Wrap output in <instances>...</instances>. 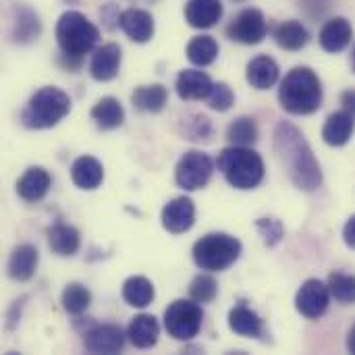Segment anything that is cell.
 I'll return each instance as SVG.
<instances>
[{
    "label": "cell",
    "instance_id": "6da1fadb",
    "mask_svg": "<svg viewBox=\"0 0 355 355\" xmlns=\"http://www.w3.org/2000/svg\"><path fill=\"white\" fill-rule=\"evenodd\" d=\"M275 152L293 185L302 191H316L322 185L320 164L304 133L291 123H279L275 129Z\"/></svg>",
    "mask_w": 355,
    "mask_h": 355
},
{
    "label": "cell",
    "instance_id": "7a4b0ae2",
    "mask_svg": "<svg viewBox=\"0 0 355 355\" xmlns=\"http://www.w3.org/2000/svg\"><path fill=\"white\" fill-rule=\"evenodd\" d=\"M281 106L291 114H312L322 104V85L318 75L308 67L291 69L279 89Z\"/></svg>",
    "mask_w": 355,
    "mask_h": 355
},
{
    "label": "cell",
    "instance_id": "3957f363",
    "mask_svg": "<svg viewBox=\"0 0 355 355\" xmlns=\"http://www.w3.org/2000/svg\"><path fill=\"white\" fill-rule=\"evenodd\" d=\"M218 171L235 189H254L264 179V162L258 152L243 146L225 148L216 160Z\"/></svg>",
    "mask_w": 355,
    "mask_h": 355
},
{
    "label": "cell",
    "instance_id": "277c9868",
    "mask_svg": "<svg viewBox=\"0 0 355 355\" xmlns=\"http://www.w3.org/2000/svg\"><path fill=\"white\" fill-rule=\"evenodd\" d=\"M71 112V98L58 87H42L27 102L21 123L27 129H50Z\"/></svg>",
    "mask_w": 355,
    "mask_h": 355
},
{
    "label": "cell",
    "instance_id": "5b68a950",
    "mask_svg": "<svg viewBox=\"0 0 355 355\" xmlns=\"http://www.w3.org/2000/svg\"><path fill=\"white\" fill-rule=\"evenodd\" d=\"M100 31L98 27L79 10H67L60 15L56 23V42L64 56L81 58L92 52L98 44Z\"/></svg>",
    "mask_w": 355,
    "mask_h": 355
},
{
    "label": "cell",
    "instance_id": "8992f818",
    "mask_svg": "<svg viewBox=\"0 0 355 355\" xmlns=\"http://www.w3.org/2000/svg\"><path fill=\"white\" fill-rule=\"evenodd\" d=\"M193 262L208 272H223L231 268L241 256V241L227 233H210L196 241Z\"/></svg>",
    "mask_w": 355,
    "mask_h": 355
},
{
    "label": "cell",
    "instance_id": "52a82bcc",
    "mask_svg": "<svg viewBox=\"0 0 355 355\" xmlns=\"http://www.w3.org/2000/svg\"><path fill=\"white\" fill-rule=\"evenodd\" d=\"M204 312L193 300H177L164 312V329L177 341H191L202 329Z\"/></svg>",
    "mask_w": 355,
    "mask_h": 355
},
{
    "label": "cell",
    "instance_id": "ba28073f",
    "mask_svg": "<svg viewBox=\"0 0 355 355\" xmlns=\"http://www.w3.org/2000/svg\"><path fill=\"white\" fill-rule=\"evenodd\" d=\"M212 171H214L212 158L206 152L191 150L179 160L175 168V181L185 191H198L208 185Z\"/></svg>",
    "mask_w": 355,
    "mask_h": 355
},
{
    "label": "cell",
    "instance_id": "9c48e42d",
    "mask_svg": "<svg viewBox=\"0 0 355 355\" xmlns=\"http://www.w3.org/2000/svg\"><path fill=\"white\" fill-rule=\"evenodd\" d=\"M266 31H268L266 19H264L262 10H258V8L241 10L233 19V23L227 27V35L233 42H239V44H245V46L260 44L266 37Z\"/></svg>",
    "mask_w": 355,
    "mask_h": 355
},
{
    "label": "cell",
    "instance_id": "30bf717a",
    "mask_svg": "<svg viewBox=\"0 0 355 355\" xmlns=\"http://www.w3.org/2000/svg\"><path fill=\"white\" fill-rule=\"evenodd\" d=\"M331 302V289L318 279H310L302 285V289L295 295V308L302 316L310 320H318Z\"/></svg>",
    "mask_w": 355,
    "mask_h": 355
},
{
    "label": "cell",
    "instance_id": "8fae6325",
    "mask_svg": "<svg viewBox=\"0 0 355 355\" xmlns=\"http://www.w3.org/2000/svg\"><path fill=\"white\" fill-rule=\"evenodd\" d=\"M196 206L189 198H175L162 208V227L173 235H183L193 227Z\"/></svg>",
    "mask_w": 355,
    "mask_h": 355
},
{
    "label": "cell",
    "instance_id": "7c38bea8",
    "mask_svg": "<svg viewBox=\"0 0 355 355\" xmlns=\"http://www.w3.org/2000/svg\"><path fill=\"white\" fill-rule=\"evenodd\" d=\"M125 345V333L116 324H98L85 333V349L89 354H119Z\"/></svg>",
    "mask_w": 355,
    "mask_h": 355
},
{
    "label": "cell",
    "instance_id": "4fadbf2b",
    "mask_svg": "<svg viewBox=\"0 0 355 355\" xmlns=\"http://www.w3.org/2000/svg\"><path fill=\"white\" fill-rule=\"evenodd\" d=\"M175 87H177V94L181 100H208L214 83L208 77V73L196 71V69H185L179 73Z\"/></svg>",
    "mask_w": 355,
    "mask_h": 355
},
{
    "label": "cell",
    "instance_id": "5bb4252c",
    "mask_svg": "<svg viewBox=\"0 0 355 355\" xmlns=\"http://www.w3.org/2000/svg\"><path fill=\"white\" fill-rule=\"evenodd\" d=\"M121 29L137 44H146L154 35V19L144 8H127L119 17Z\"/></svg>",
    "mask_w": 355,
    "mask_h": 355
},
{
    "label": "cell",
    "instance_id": "9a60e30c",
    "mask_svg": "<svg viewBox=\"0 0 355 355\" xmlns=\"http://www.w3.org/2000/svg\"><path fill=\"white\" fill-rule=\"evenodd\" d=\"M121 69V48L119 44H104L98 48L89 62V75L96 81H110Z\"/></svg>",
    "mask_w": 355,
    "mask_h": 355
},
{
    "label": "cell",
    "instance_id": "2e32d148",
    "mask_svg": "<svg viewBox=\"0 0 355 355\" xmlns=\"http://www.w3.org/2000/svg\"><path fill=\"white\" fill-rule=\"evenodd\" d=\"M37 262H40V256L33 245H17L8 258L6 272L12 281L25 283V281L33 279V275L37 270Z\"/></svg>",
    "mask_w": 355,
    "mask_h": 355
},
{
    "label": "cell",
    "instance_id": "e0dca14e",
    "mask_svg": "<svg viewBox=\"0 0 355 355\" xmlns=\"http://www.w3.org/2000/svg\"><path fill=\"white\" fill-rule=\"evenodd\" d=\"M223 17L220 0H189L185 4V21L196 29H208Z\"/></svg>",
    "mask_w": 355,
    "mask_h": 355
},
{
    "label": "cell",
    "instance_id": "ac0fdd59",
    "mask_svg": "<svg viewBox=\"0 0 355 355\" xmlns=\"http://www.w3.org/2000/svg\"><path fill=\"white\" fill-rule=\"evenodd\" d=\"M71 179L79 189L92 191L104 181V166L94 156H81L71 166Z\"/></svg>",
    "mask_w": 355,
    "mask_h": 355
},
{
    "label": "cell",
    "instance_id": "d6986e66",
    "mask_svg": "<svg viewBox=\"0 0 355 355\" xmlns=\"http://www.w3.org/2000/svg\"><path fill=\"white\" fill-rule=\"evenodd\" d=\"M354 129V114L349 110H339V112H333L327 119L324 129H322V139L329 146H333V148H341V146H345L352 139Z\"/></svg>",
    "mask_w": 355,
    "mask_h": 355
},
{
    "label": "cell",
    "instance_id": "ffe728a7",
    "mask_svg": "<svg viewBox=\"0 0 355 355\" xmlns=\"http://www.w3.org/2000/svg\"><path fill=\"white\" fill-rule=\"evenodd\" d=\"M50 189V175L42 166H31L23 173V177L17 183V193L25 202H40L46 198Z\"/></svg>",
    "mask_w": 355,
    "mask_h": 355
},
{
    "label": "cell",
    "instance_id": "44dd1931",
    "mask_svg": "<svg viewBox=\"0 0 355 355\" xmlns=\"http://www.w3.org/2000/svg\"><path fill=\"white\" fill-rule=\"evenodd\" d=\"M127 337L137 349H150L158 343L160 324L152 314H139L131 320L127 329Z\"/></svg>",
    "mask_w": 355,
    "mask_h": 355
},
{
    "label": "cell",
    "instance_id": "7402d4cb",
    "mask_svg": "<svg viewBox=\"0 0 355 355\" xmlns=\"http://www.w3.org/2000/svg\"><path fill=\"white\" fill-rule=\"evenodd\" d=\"M352 35H354L352 23L345 17H335V19H331L322 27V31H320V46L327 52H341V50H345L349 46Z\"/></svg>",
    "mask_w": 355,
    "mask_h": 355
},
{
    "label": "cell",
    "instance_id": "603a6c76",
    "mask_svg": "<svg viewBox=\"0 0 355 355\" xmlns=\"http://www.w3.org/2000/svg\"><path fill=\"white\" fill-rule=\"evenodd\" d=\"M248 83L256 89H268L279 81V64L270 56H256L248 64Z\"/></svg>",
    "mask_w": 355,
    "mask_h": 355
},
{
    "label": "cell",
    "instance_id": "cb8c5ba5",
    "mask_svg": "<svg viewBox=\"0 0 355 355\" xmlns=\"http://www.w3.org/2000/svg\"><path fill=\"white\" fill-rule=\"evenodd\" d=\"M79 245H81V239H79V231L75 227L58 223L52 229H48V248L52 250V254L75 256Z\"/></svg>",
    "mask_w": 355,
    "mask_h": 355
},
{
    "label": "cell",
    "instance_id": "d4e9b609",
    "mask_svg": "<svg viewBox=\"0 0 355 355\" xmlns=\"http://www.w3.org/2000/svg\"><path fill=\"white\" fill-rule=\"evenodd\" d=\"M229 329L239 337L256 339L262 333V320L254 310L245 306H237L229 312Z\"/></svg>",
    "mask_w": 355,
    "mask_h": 355
},
{
    "label": "cell",
    "instance_id": "484cf974",
    "mask_svg": "<svg viewBox=\"0 0 355 355\" xmlns=\"http://www.w3.org/2000/svg\"><path fill=\"white\" fill-rule=\"evenodd\" d=\"M131 102H133V106L137 110H144V112H160L166 106V102H168V92L160 83L144 85V87H137L131 94Z\"/></svg>",
    "mask_w": 355,
    "mask_h": 355
},
{
    "label": "cell",
    "instance_id": "4316f807",
    "mask_svg": "<svg viewBox=\"0 0 355 355\" xmlns=\"http://www.w3.org/2000/svg\"><path fill=\"white\" fill-rule=\"evenodd\" d=\"M92 119L96 121V125L100 129H116L123 125L125 121V110L121 106V102L112 96H106L102 100H98V104L92 108Z\"/></svg>",
    "mask_w": 355,
    "mask_h": 355
},
{
    "label": "cell",
    "instance_id": "83f0119b",
    "mask_svg": "<svg viewBox=\"0 0 355 355\" xmlns=\"http://www.w3.org/2000/svg\"><path fill=\"white\" fill-rule=\"evenodd\" d=\"M310 40L308 29L300 21H283L275 29V42L285 50H302Z\"/></svg>",
    "mask_w": 355,
    "mask_h": 355
},
{
    "label": "cell",
    "instance_id": "f1b7e54d",
    "mask_svg": "<svg viewBox=\"0 0 355 355\" xmlns=\"http://www.w3.org/2000/svg\"><path fill=\"white\" fill-rule=\"evenodd\" d=\"M123 300L131 308H148L154 300V285L146 277H131L123 285Z\"/></svg>",
    "mask_w": 355,
    "mask_h": 355
},
{
    "label": "cell",
    "instance_id": "f546056e",
    "mask_svg": "<svg viewBox=\"0 0 355 355\" xmlns=\"http://www.w3.org/2000/svg\"><path fill=\"white\" fill-rule=\"evenodd\" d=\"M37 35H40V19H37V15L27 6H19L17 17L12 21V37H15V42L27 44V42L35 40Z\"/></svg>",
    "mask_w": 355,
    "mask_h": 355
},
{
    "label": "cell",
    "instance_id": "4dcf8cb0",
    "mask_svg": "<svg viewBox=\"0 0 355 355\" xmlns=\"http://www.w3.org/2000/svg\"><path fill=\"white\" fill-rule=\"evenodd\" d=\"M218 56V42L210 35H198L187 44V58L198 67H208Z\"/></svg>",
    "mask_w": 355,
    "mask_h": 355
},
{
    "label": "cell",
    "instance_id": "1f68e13d",
    "mask_svg": "<svg viewBox=\"0 0 355 355\" xmlns=\"http://www.w3.org/2000/svg\"><path fill=\"white\" fill-rule=\"evenodd\" d=\"M227 137H229V141L233 146L250 148L252 144L258 141V125H256V121L252 116H239L229 125Z\"/></svg>",
    "mask_w": 355,
    "mask_h": 355
},
{
    "label": "cell",
    "instance_id": "d6a6232c",
    "mask_svg": "<svg viewBox=\"0 0 355 355\" xmlns=\"http://www.w3.org/2000/svg\"><path fill=\"white\" fill-rule=\"evenodd\" d=\"M92 304V293L85 285L81 283H71L64 287L62 291V308L73 314V316H79L83 314Z\"/></svg>",
    "mask_w": 355,
    "mask_h": 355
},
{
    "label": "cell",
    "instance_id": "836d02e7",
    "mask_svg": "<svg viewBox=\"0 0 355 355\" xmlns=\"http://www.w3.org/2000/svg\"><path fill=\"white\" fill-rule=\"evenodd\" d=\"M331 295L341 304H355V275L347 272H331L329 275Z\"/></svg>",
    "mask_w": 355,
    "mask_h": 355
},
{
    "label": "cell",
    "instance_id": "e575fe53",
    "mask_svg": "<svg viewBox=\"0 0 355 355\" xmlns=\"http://www.w3.org/2000/svg\"><path fill=\"white\" fill-rule=\"evenodd\" d=\"M216 293H218V285H216V281L210 275H200L189 285V295L198 304H210V302H214Z\"/></svg>",
    "mask_w": 355,
    "mask_h": 355
},
{
    "label": "cell",
    "instance_id": "d590c367",
    "mask_svg": "<svg viewBox=\"0 0 355 355\" xmlns=\"http://www.w3.org/2000/svg\"><path fill=\"white\" fill-rule=\"evenodd\" d=\"M235 104V94L227 83H214L210 96H208V106L218 112H227Z\"/></svg>",
    "mask_w": 355,
    "mask_h": 355
},
{
    "label": "cell",
    "instance_id": "8d00e7d4",
    "mask_svg": "<svg viewBox=\"0 0 355 355\" xmlns=\"http://www.w3.org/2000/svg\"><path fill=\"white\" fill-rule=\"evenodd\" d=\"M256 229L260 231V235H262L266 245H277L283 239V235H285L283 225L279 220H275V218H260L256 223Z\"/></svg>",
    "mask_w": 355,
    "mask_h": 355
},
{
    "label": "cell",
    "instance_id": "74e56055",
    "mask_svg": "<svg viewBox=\"0 0 355 355\" xmlns=\"http://www.w3.org/2000/svg\"><path fill=\"white\" fill-rule=\"evenodd\" d=\"M343 241H345L347 248L355 250V214L345 223V227H343Z\"/></svg>",
    "mask_w": 355,
    "mask_h": 355
},
{
    "label": "cell",
    "instance_id": "f35d334b",
    "mask_svg": "<svg viewBox=\"0 0 355 355\" xmlns=\"http://www.w3.org/2000/svg\"><path fill=\"white\" fill-rule=\"evenodd\" d=\"M341 104H343V108H345V110H349L352 114H355V89H347V92H343V96H341Z\"/></svg>",
    "mask_w": 355,
    "mask_h": 355
},
{
    "label": "cell",
    "instance_id": "ab89813d",
    "mask_svg": "<svg viewBox=\"0 0 355 355\" xmlns=\"http://www.w3.org/2000/svg\"><path fill=\"white\" fill-rule=\"evenodd\" d=\"M347 349L355 354V327L349 331V335H347Z\"/></svg>",
    "mask_w": 355,
    "mask_h": 355
},
{
    "label": "cell",
    "instance_id": "60d3db41",
    "mask_svg": "<svg viewBox=\"0 0 355 355\" xmlns=\"http://www.w3.org/2000/svg\"><path fill=\"white\" fill-rule=\"evenodd\" d=\"M354 71H355V48H354Z\"/></svg>",
    "mask_w": 355,
    "mask_h": 355
}]
</instances>
